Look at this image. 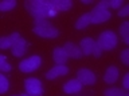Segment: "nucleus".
Instances as JSON below:
<instances>
[{
	"instance_id": "obj_1",
	"label": "nucleus",
	"mask_w": 129,
	"mask_h": 96,
	"mask_svg": "<svg viewBox=\"0 0 129 96\" xmlns=\"http://www.w3.org/2000/svg\"><path fill=\"white\" fill-rule=\"evenodd\" d=\"M26 10L30 12L31 16H34V19H48L58 14L51 7L50 0H28L26 2Z\"/></svg>"
},
{
	"instance_id": "obj_2",
	"label": "nucleus",
	"mask_w": 129,
	"mask_h": 96,
	"mask_svg": "<svg viewBox=\"0 0 129 96\" xmlns=\"http://www.w3.org/2000/svg\"><path fill=\"white\" fill-rule=\"evenodd\" d=\"M110 18H112V12L109 11V2H106V0H101L90 11L91 24H104Z\"/></svg>"
},
{
	"instance_id": "obj_3",
	"label": "nucleus",
	"mask_w": 129,
	"mask_h": 96,
	"mask_svg": "<svg viewBox=\"0 0 129 96\" xmlns=\"http://www.w3.org/2000/svg\"><path fill=\"white\" fill-rule=\"evenodd\" d=\"M97 44L101 47L102 51H113L118 46V36L114 31L106 30L100 34L98 39H97Z\"/></svg>"
},
{
	"instance_id": "obj_4",
	"label": "nucleus",
	"mask_w": 129,
	"mask_h": 96,
	"mask_svg": "<svg viewBox=\"0 0 129 96\" xmlns=\"http://www.w3.org/2000/svg\"><path fill=\"white\" fill-rule=\"evenodd\" d=\"M40 66H42V58L39 55H32L19 63V71L23 74H31V72H35Z\"/></svg>"
},
{
	"instance_id": "obj_5",
	"label": "nucleus",
	"mask_w": 129,
	"mask_h": 96,
	"mask_svg": "<svg viewBox=\"0 0 129 96\" xmlns=\"http://www.w3.org/2000/svg\"><path fill=\"white\" fill-rule=\"evenodd\" d=\"M24 90L30 96H42L44 92L42 82L36 78H28L24 80Z\"/></svg>"
},
{
	"instance_id": "obj_6",
	"label": "nucleus",
	"mask_w": 129,
	"mask_h": 96,
	"mask_svg": "<svg viewBox=\"0 0 129 96\" xmlns=\"http://www.w3.org/2000/svg\"><path fill=\"white\" fill-rule=\"evenodd\" d=\"M32 32H34L36 36L43 38V39H55L59 36V30L55 28L52 24L44 26V27H34L32 28Z\"/></svg>"
},
{
	"instance_id": "obj_7",
	"label": "nucleus",
	"mask_w": 129,
	"mask_h": 96,
	"mask_svg": "<svg viewBox=\"0 0 129 96\" xmlns=\"http://www.w3.org/2000/svg\"><path fill=\"white\" fill-rule=\"evenodd\" d=\"M77 79L79 80L83 86H93L97 82V76L89 68H81L77 72Z\"/></svg>"
},
{
	"instance_id": "obj_8",
	"label": "nucleus",
	"mask_w": 129,
	"mask_h": 96,
	"mask_svg": "<svg viewBox=\"0 0 129 96\" xmlns=\"http://www.w3.org/2000/svg\"><path fill=\"white\" fill-rule=\"evenodd\" d=\"M69 74V67L64 66V64H56L52 68H50L46 72V79L47 80H54L58 79L60 76H66Z\"/></svg>"
},
{
	"instance_id": "obj_9",
	"label": "nucleus",
	"mask_w": 129,
	"mask_h": 96,
	"mask_svg": "<svg viewBox=\"0 0 129 96\" xmlns=\"http://www.w3.org/2000/svg\"><path fill=\"white\" fill-rule=\"evenodd\" d=\"M82 88H83V84L75 78V79H71V80H69V82L64 83L62 90H63L64 94H67V95H74V94H78V92L82 91Z\"/></svg>"
},
{
	"instance_id": "obj_10",
	"label": "nucleus",
	"mask_w": 129,
	"mask_h": 96,
	"mask_svg": "<svg viewBox=\"0 0 129 96\" xmlns=\"http://www.w3.org/2000/svg\"><path fill=\"white\" fill-rule=\"evenodd\" d=\"M20 38H22V36H20L19 32H12V34L8 35V36H2V38H0V48H2L3 51L11 50L12 46H14Z\"/></svg>"
},
{
	"instance_id": "obj_11",
	"label": "nucleus",
	"mask_w": 129,
	"mask_h": 96,
	"mask_svg": "<svg viewBox=\"0 0 129 96\" xmlns=\"http://www.w3.org/2000/svg\"><path fill=\"white\" fill-rule=\"evenodd\" d=\"M27 50H28L27 40L24 39V38H20L18 42L12 46L11 52H12V55H14L15 58H22V56H24V55L27 54Z\"/></svg>"
},
{
	"instance_id": "obj_12",
	"label": "nucleus",
	"mask_w": 129,
	"mask_h": 96,
	"mask_svg": "<svg viewBox=\"0 0 129 96\" xmlns=\"http://www.w3.org/2000/svg\"><path fill=\"white\" fill-rule=\"evenodd\" d=\"M78 46L81 48V51H82L83 56H90V55L93 56V51H94V48L97 46V42L93 38H83Z\"/></svg>"
},
{
	"instance_id": "obj_13",
	"label": "nucleus",
	"mask_w": 129,
	"mask_h": 96,
	"mask_svg": "<svg viewBox=\"0 0 129 96\" xmlns=\"http://www.w3.org/2000/svg\"><path fill=\"white\" fill-rule=\"evenodd\" d=\"M64 51L67 52V55H69V58H71V59H81V58H83V54H82V51H81V48L78 44H74L73 42H66L64 43Z\"/></svg>"
},
{
	"instance_id": "obj_14",
	"label": "nucleus",
	"mask_w": 129,
	"mask_h": 96,
	"mask_svg": "<svg viewBox=\"0 0 129 96\" xmlns=\"http://www.w3.org/2000/svg\"><path fill=\"white\" fill-rule=\"evenodd\" d=\"M120 78V70L116 66H110L106 68L104 74V82L108 84H114Z\"/></svg>"
},
{
	"instance_id": "obj_15",
	"label": "nucleus",
	"mask_w": 129,
	"mask_h": 96,
	"mask_svg": "<svg viewBox=\"0 0 129 96\" xmlns=\"http://www.w3.org/2000/svg\"><path fill=\"white\" fill-rule=\"evenodd\" d=\"M70 59L67 55V52L64 51L63 47H55L52 51V60L56 64H66V62Z\"/></svg>"
},
{
	"instance_id": "obj_16",
	"label": "nucleus",
	"mask_w": 129,
	"mask_h": 96,
	"mask_svg": "<svg viewBox=\"0 0 129 96\" xmlns=\"http://www.w3.org/2000/svg\"><path fill=\"white\" fill-rule=\"evenodd\" d=\"M50 4H51V7L54 8L56 12L69 11L73 7L71 0H50Z\"/></svg>"
},
{
	"instance_id": "obj_17",
	"label": "nucleus",
	"mask_w": 129,
	"mask_h": 96,
	"mask_svg": "<svg viewBox=\"0 0 129 96\" xmlns=\"http://www.w3.org/2000/svg\"><path fill=\"white\" fill-rule=\"evenodd\" d=\"M91 24V19H90V12H86V14L81 15L75 22V30H85L86 27H89Z\"/></svg>"
},
{
	"instance_id": "obj_18",
	"label": "nucleus",
	"mask_w": 129,
	"mask_h": 96,
	"mask_svg": "<svg viewBox=\"0 0 129 96\" xmlns=\"http://www.w3.org/2000/svg\"><path fill=\"white\" fill-rule=\"evenodd\" d=\"M118 34H120L121 40H122L125 44L129 46V22L121 23V26L118 28Z\"/></svg>"
},
{
	"instance_id": "obj_19",
	"label": "nucleus",
	"mask_w": 129,
	"mask_h": 96,
	"mask_svg": "<svg viewBox=\"0 0 129 96\" xmlns=\"http://www.w3.org/2000/svg\"><path fill=\"white\" fill-rule=\"evenodd\" d=\"M104 96H126L124 88H118V87H110L108 90L104 91Z\"/></svg>"
},
{
	"instance_id": "obj_20",
	"label": "nucleus",
	"mask_w": 129,
	"mask_h": 96,
	"mask_svg": "<svg viewBox=\"0 0 129 96\" xmlns=\"http://www.w3.org/2000/svg\"><path fill=\"white\" fill-rule=\"evenodd\" d=\"M16 4H18L16 0H3V2H0V11L2 12H8V11L14 10V8L16 7Z\"/></svg>"
},
{
	"instance_id": "obj_21",
	"label": "nucleus",
	"mask_w": 129,
	"mask_h": 96,
	"mask_svg": "<svg viewBox=\"0 0 129 96\" xmlns=\"http://www.w3.org/2000/svg\"><path fill=\"white\" fill-rule=\"evenodd\" d=\"M11 70H12V66L7 62L6 55H0V71L3 74H6V72H10Z\"/></svg>"
},
{
	"instance_id": "obj_22",
	"label": "nucleus",
	"mask_w": 129,
	"mask_h": 96,
	"mask_svg": "<svg viewBox=\"0 0 129 96\" xmlns=\"http://www.w3.org/2000/svg\"><path fill=\"white\" fill-rule=\"evenodd\" d=\"M10 88V80L4 74L0 75V94H6Z\"/></svg>"
},
{
	"instance_id": "obj_23",
	"label": "nucleus",
	"mask_w": 129,
	"mask_h": 96,
	"mask_svg": "<svg viewBox=\"0 0 129 96\" xmlns=\"http://www.w3.org/2000/svg\"><path fill=\"white\" fill-rule=\"evenodd\" d=\"M120 60H121V63H122L124 66L129 67V48H126V50H122V51H121Z\"/></svg>"
},
{
	"instance_id": "obj_24",
	"label": "nucleus",
	"mask_w": 129,
	"mask_h": 96,
	"mask_svg": "<svg viewBox=\"0 0 129 96\" xmlns=\"http://www.w3.org/2000/svg\"><path fill=\"white\" fill-rule=\"evenodd\" d=\"M117 15H118L120 18H126V16H129V3L128 4H124V6L118 10Z\"/></svg>"
},
{
	"instance_id": "obj_25",
	"label": "nucleus",
	"mask_w": 129,
	"mask_h": 96,
	"mask_svg": "<svg viewBox=\"0 0 129 96\" xmlns=\"http://www.w3.org/2000/svg\"><path fill=\"white\" fill-rule=\"evenodd\" d=\"M122 6H124L122 0H109V8H112V10H120Z\"/></svg>"
},
{
	"instance_id": "obj_26",
	"label": "nucleus",
	"mask_w": 129,
	"mask_h": 96,
	"mask_svg": "<svg viewBox=\"0 0 129 96\" xmlns=\"http://www.w3.org/2000/svg\"><path fill=\"white\" fill-rule=\"evenodd\" d=\"M50 20L48 19H43V18H40V19H35V27H44V26H50Z\"/></svg>"
},
{
	"instance_id": "obj_27",
	"label": "nucleus",
	"mask_w": 129,
	"mask_h": 96,
	"mask_svg": "<svg viewBox=\"0 0 129 96\" xmlns=\"http://www.w3.org/2000/svg\"><path fill=\"white\" fill-rule=\"evenodd\" d=\"M122 88L124 90H129V72H126L122 78Z\"/></svg>"
},
{
	"instance_id": "obj_28",
	"label": "nucleus",
	"mask_w": 129,
	"mask_h": 96,
	"mask_svg": "<svg viewBox=\"0 0 129 96\" xmlns=\"http://www.w3.org/2000/svg\"><path fill=\"white\" fill-rule=\"evenodd\" d=\"M102 52L104 51L101 50V47L97 44L95 48H94V51H93V56H94V58H101V56H102Z\"/></svg>"
},
{
	"instance_id": "obj_29",
	"label": "nucleus",
	"mask_w": 129,
	"mask_h": 96,
	"mask_svg": "<svg viewBox=\"0 0 129 96\" xmlns=\"http://www.w3.org/2000/svg\"><path fill=\"white\" fill-rule=\"evenodd\" d=\"M81 3H82V4H91L93 2H91V0H81Z\"/></svg>"
},
{
	"instance_id": "obj_30",
	"label": "nucleus",
	"mask_w": 129,
	"mask_h": 96,
	"mask_svg": "<svg viewBox=\"0 0 129 96\" xmlns=\"http://www.w3.org/2000/svg\"><path fill=\"white\" fill-rule=\"evenodd\" d=\"M19 96H30L28 94H22V95H19Z\"/></svg>"
},
{
	"instance_id": "obj_31",
	"label": "nucleus",
	"mask_w": 129,
	"mask_h": 96,
	"mask_svg": "<svg viewBox=\"0 0 129 96\" xmlns=\"http://www.w3.org/2000/svg\"><path fill=\"white\" fill-rule=\"evenodd\" d=\"M12 96H19V95H12Z\"/></svg>"
},
{
	"instance_id": "obj_32",
	"label": "nucleus",
	"mask_w": 129,
	"mask_h": 96,
	"mask_svg": "<svg viewBox=\"0 0 129 96\" xmlns=\"http://www.w3.org/2000/svg\"><path fill=\"white\" fill-rule=\"evenodd\" d=\"M126 96H129V94H128V95H126Z\"/></svg>"
}]
</instances>
